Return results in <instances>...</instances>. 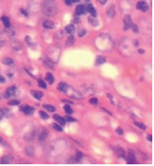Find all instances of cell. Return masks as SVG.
Wrapping results in <instances>:
<instances>
[{"mask_svg": "<svg viewBox=\"0 0 154 166\" xmlns=\"http://www.w3.org/2000/svg\"><path fill=\"white\" fill-rule=\"evenodd\" d=\"M43 13L47 16H53L57 13L55 0H43L42 4Z\"/></svg>", "mask_w": 154, "mask_h": 166, "instance_id": "obj_1", "label": "cell"}, {"mask_svg": "<svg viewBox=\"0 0 154 166\" xmlns=\"http://www.w3.org/2000/svg\"><path fill=\"white\" fill-rule=\"evenodd\" d=\"M87 12V7L85 5L80 4L76 7L75 9V14L77 15H80L82 14H85Z\"/></svg>", "mask_w": 154, "mask_h": 166, "instance_id": "obj_2", "label": "cell"}, {"mask_svg": "<svg viewBox=\"0 0 154 166\" xmlns=\"http://www.w3.org/2000/svg\"><path fill=\"white\" fill-rule=\"evenodd\" d=\"M125 158L126 159V162L128 164H136L137 163V160H136V158L135 157V156L132 152L128 153L127 156L125 157Z\"/></svg>", "mask_w": 154, "mask_h": 166, "instance_id": "obj_3", "label": "cell"}, {"mask_svg": "<svg viewBox=\"0 0 154 166\" xmlns=\"http://www.w3.org/2000/svg\"><path fill=\"white\" fill-rule=\"evenodd\" d=\"M17 91V87L15 86H12L11 87L8 88L7 89L6 93L4 94V96L5 98H9L11 96L14 95L15 94V93Z\"/></svg>", "mask_w": 154, "mask_h": 166, "instance_id": "obj_4", "label": "cell"}, {"mask_svg": "<svg viewBox=\"0 0 154 166\" xmlns=\"http://www.w3.org/2000/svg\"><path fill=\"white\" fill-rule=\"evenodd\" d=\"M20 111H22L26 115L32 114L34 112V108L27 105H23L20 107Z\"/></svg>", "mask_w": 154, "mask_h": 166, "instance_id": "obj_5", "label": "cell"}, {"mask_svg": "<svg viewBox=\"0 0 154 166\" xmlns=\"http://www.w3.org/2000/svg\"><path fill=\"white\" fill-rule=\"evenodd\" d=\"M123 22H124V24H125L124 29L125 30H128V29H130V28H131L132 24V21H131V19L130 15H125L124 19H123Z\"/></svg>", "mask_w": 154, "mask_h": 166, "instance_id": "obj_6", "label": "cell"}, {"mask_svg": "<svg viewBox=\"0 0 154 166\" xmlns=\"http://www.w3.org/2000/svg\"><path fill=\"white\" fill-rule=\"evenodd\" d=\"M148 4L144 1H141L138 2L136 4V8L142 12H146L148 9Z\"/></svg>", "mask_w": 154, "mask_h": 166, "instance_id": "obj_7", "label": "cell"}, {"mask_svg": "<svg viewBox=\"0 0 154 166\" xmlns=\"http://www.w3.org/2000/svg\"><path fill=\"white\" fill-rule=\"evenodd\" d=\"M87 11H88L90 14L91 15V16L92 17H97V12L96 10L95 9L94 7L93 6V5L90 4H89L88 6H87Z\"/></svg>", "mask_w": 154, "mask_h": 166, "instance_id": "obj_8", "label": "cell"}, {"mask_svg": "<svg viewBox=\"0 0 154 166\" xmlns=\"http://www.w3.org/2000/svg\"><path fill=\"white\" fill-rule=\"evenodd\" d=\"M30 93L33 96H34L36 99L38 100H40L41 99H42V98L44 95L43 93L41 92V91H35V90H31Z\"/></svg>", "mask_w": 154, "mask_h": 166, "instance_id": "obj_9", "label": "cell"}, {"mask_svg": "<svg viewBox=\"0 0 154 166\" xmlns=\"http://www.w3.org/2000/svg\"><path fill=\"white\" fill-rule=\"evenodd\" d=\"M107 14L109 18H113L115 14V10L114 6H110L107 9Z\"/></svg>", "mask_w": 154, "mask_h": 166, "instance_id": "obj_10", "label": "cell"}, {"mask_svg": "<svg viewBox=\"0 0 154 166\" xmlns=\"http://www.w3.org/2000/svg\"><path fill=\"white\" fill-rule=\"evenodd\" d=\"M69 86L65 82H60L58 86V89L62 92H66L67 90H68Z\"/></svg>", "mask_w": 154, "mask_h": 166, "instance_id": "obj_11", "label": "cell"}, {"mask_svg": "<svg viewBox=\"0 0 154 166\" xmlns=\"http://www.w3.org/2000/svg\"><path fill=\"white\" fill-rule=\"evenodd\" d=\"M53 118L54 119V120L55 121H57L58 123H59L60 125L62 126H64L65 124V122H66V121L65 120V119L63 118L62 117H61L58 114H55L54 116H53Z\"/></svg>", "mask_w": 154, "mask_h": 166, "instance_id": "obj_12", "label": "cell"}, {"mask_svg": "<svg viewBox=\"0 0 154 166\" xmlns=\"http://www.w3.org/2000/svg\"><path fill=\"white\" fill-rule=\"evenodd\" d=\"M43 26L45 28L49 29H53L55 28L54 23L50 21V20H46L43 23Z\"/></svg>", "mask_w": 154, "mask_h": 166, "instance_id": "obj_13", "label": "cell"}, {"mask_svg": "<svg viewBox=\"0 0 154 166\" xmlns=\"http://www.w3.org/2000/svg\"><path fill=\"white\" fill-rule=\"evenodd\" d=\"M45 79L47 80L49 84L51 85L53 84V83L54 82V78L53 74L50 73V72H48V73H47V74H46Z\"/></svg>", "mask_w": 154, "mask_h": 166, "instance_id": "obj_14", "label": "cell"}, {"mask_svg": "<svg viewBox=\"0 0 154 166\" xmlns=\"http://www.w3.org/2000/svg\"><path fill=\"white\" fill-rule=\"evenodd\" d=\"M66 32L67 33L69 34H72L75 32V27L73 25H67L65 29Z\"/></svg>", "mask_w": 154, "mask_h": 166, "instance_id": "obj_15", "label": "cell"}, {"mask_svg": "<svg viewBox=\"0 0 154 166\" xmlns=\"http://www.w3.org/2000/svg\"><path fill=\"white\" fill-rule=\"evenodd\" d=\"M1 21L6 28L10 27V26H11V23H10L9 19L8 17H7L6 16H3L1 17Z\"/></svg>", "mask_w": 154, "mask_h": 166, "instance_id": "obj_16", "label": "cell"}, {"mask_svg": "<svg viewBox=\"0 0 154 166\" xmlns=\"http://www.w3.org/2000/svg\"><path fill=\"white\" fill-rule=\"evenodd\" d=\"M105 62H106V59L104 58V57L98 56L96 61V65L99 66V65L105 63Z\"/></svg>", "mask_w": 154, "mask_h": 166, "instance_id": "obj_17", "label": "cell"}, {"mask_svg": "<svg viewBox=\"0 0 154 166\" xmlns=\"http://www.w3.org/2000/svg\"><path fill=\"white\" fill-rule=\"evenodd\" d=\"M12 158L9 156H5L1 159V164H8L10 163L11 161Z\"/></svg>", "mask_w": 154, "mask_h": 166, "instance_id": "obj_18", "label": "cell"}, {"mask_svg": "<svg viewBox=\"0 0 154 166\" xmlns=\"http://www.w3.org/2000/svg\"><path fill=\"white\" fill-rule=\"evenodd\" d=\"M117 154L118 156L120 158H125L126 157V153L124 149L121 148H119L117 150Z\"/></svg>", "mask_w": 154, "mask_h": 166, "instance_id": "obj_19", "label": "cell"}, {"mask_svg": "<svg viewBox=\"0 0 154 166\" xmlns=\"http://www.w3.org/2000/svg\"><path fill=\"white\" fill-rule=\"evenodd\" d=\"M25 151H26L27 154L29 156H34L35 150H34V148L32 146L27 147L26 148V150H25Z\"/></svg>", "mask_w": 154, "mask_h": 166, "instance_id": "obj_20", "label": "cell"}, {"mask_svg": "<svg viewBox=\"0 0 154 166\" xmlns=\"http://www.w3.org/2000/svg\"><path fill=\"white\" fill-rule=\"evenodd\" d=\"M48 132L46 131V130H43L42 133H41V134L40 135V137H39V138L41 141H43V140H45V139H46V138L48 137Z\"/></svg>", "mask_w": 154, "mask_h": 166, "instance_id": "obj_21", "label": "cell"}, {"mask_svg": "<svg viewBox=\"0 0 154 166\" xmlns=\"http://www.w3.org/2000/svg\"><path fill=\"white\" fill-rule=\"evenodd\" d=\"M3 63L5 65H8V66L11 65L13 64V60L11 58H6L3 60Z\"/></svg>", "mask_w": 154, "mask_h": 166, "instance_id": "obj_22", "label": "cell"}, {"mask_svg": "<svg viewBox=\"0 0 154 166\" xmlns=\"http://www.w3.org/2000/svg\"><path fill=\"white\" fill-rule=\"evenodd\" d=\"M38 84L40 87L42 88L43 89H46L47 88V85L45 83V82L42 79H38Z\"/></svg>", "mask_w": 154, "mask_h": 166, "instance_id": "obj_23", "label": "cell"}, {"mask_svg": "<svg viewBox=\"0 0 154 166\" xmlns=\"http://www.w3.org/2000/svg\"><path fill=\"white\" fill-rule=\"evenodd\" d=\"M64 109L65 112L67 114H72V112H73L72 109L71 108V107L69 105H65L64 107Z\"/></svg>", "mask_w": 154, "mask_h": 166, "instance_id": "obj_24", "label": "cell"}, {"mask_svg": "<svg viewBox=\"0 0 154 166\" xmlns=\"http://www.w3.org/2000/svg\"><path fill=\"white\" fill-rule=\"evenodd\" d=\"M43 107L46 109V110H47L48 111L51 112H54L55 111V108L54 106H51V105H43Z\"/></svg>", "mask_w": 154, "mask_h": 166, "instance_id": "obj_25", "label": "cell"}, {"mask_svg": "<svg viewBox=\"0 0 154 166\" xmlns=\"http://www.w3.org/2000/svg\"><path fill=\"white\" fill-rule=\"evenodd\" d=\"M135 125H136L137 127H138L139 128L143 130H146V128H147L146 126L143 123H141V122H135Z\"/></svg>", "mask_w": 154, "mask_h": 166, "instance_id": "obj_26", "label": "cell"}, {"mask_svg": "<svg viewBox=\"0 0 154 166\" xmlns=\"http://www.w3.org/2000/svg\"><path fill=\"white\" fill-rule=\"evenodd\" d=\"M40 115L41 117L44 119V120H46V119H49V116L47 114V113H46L44 111H40Z\"/></svg>", "mask_w": 154, "mask_h": 166, "instance_id": "obj_27", "label": "cell"}, {"mask_svg": "<svg viewBox=\"0 0 154 166\" xmlns=\"http://www.w3.org/2000/svg\"><path fill=\"white\" fill-rule=\"evenodd\" d=\"M74 42H75V38H74V36L73 35L70 36V37L67 39V43L68 45H71L74 44Z\"/></svg>", "mask_w": 154, "mask_h": 166, "instance_id": "obj_28", "label": "cell"}, {"mask_svg": "<svg viewBox=\"0 0 154 166\" xmlns=\"http://www.w3.org/2000/svg\"><path fill=\"white\" fill-rule=\"evenodd\" d=\"M89 22H90L91 25H94V26H97V25H98V20H95L94 19L92 18V17L89 18Z\"/></svg>", "mask_w": 154, "mask_h": 166, "instance_id": "obj_29", "label": "cell"}, {"mask_svg": "<svg viewBox=\"0 0 154 166\" xmlns=\"http://www.w3.org/2000/svg\"><path fill=\"white\" fill-rule=\"evenodd\" d=\"M53 127L58 132H62V128L59 125H58V123H53Z\"/></svg>", "mask_w": 154, "mask_h": 166, "instance_id": "obj_30", "label": "cell"}, {"mask_svg": "<svg viewBox=\"0 0 154 166\" xmlns=\"http://www.w3.org/2000/svg\"><path fill=\"white\" fill-rule=\"evenodd\" d=\"M8 103H9V105H11V106H17L19 105L20 101L17 100H11Z\"/></svg>", "mask_w": 154, "mask_h": 166, "instance_id": "obj_31", "label": "cell"}, {"mask_svg": "<svg viewBox=\"0 0 154 166\" xmlns=\"http://www.w3.org/2000/svg\"><path fill=\"white\" fill-rule=\"evenodd\" d=\"M97 103H98V99L96 98H91V99L89 100V103L91 104V105H97Z\"/></svg>", "mask_w": 154, "mask_h": 166, "instance_id": "obj_32", "label": "cell"}, {"mask_svg": "<svg viewBox=\"0 0 154 166\" xmlns=\"http://www.w3.org/2000/svg\"><path fill=\"white\" fill-rule=\"evenodd\" d=\"M65 120L69 122H75L76 121V119L73 118L72 117H70V116H66L65 117Z\"/></svg>", "mask_w": 154, "mask_h": 166, "instance_id": "obj_33", "label": "cell"}, {"mask_svg": "<svg viewBox=\"0 0 154 166\" xmlns=\"http://www.w3.org/2000/svg\"><path fill=\"white\" fill-rule=\"evenodd\" d=\"M83 156V154L80 151H77L76 154V158L78 160H80Z\"/></svg>", "mask_w": 154, "mask_h": 166, "instance_id": "obj_34", "label": "cell"}, {"mask_svg": "<svg viewBox=\"0 0 154 166\" xmlns=\"http://www.w3.org/2000/svg\"><path fill=\"white\" fill-rule=\"evenodd\" d=\"M116 132L119 135H121L123 134V129L121 128H120V127H119V128H117L116 129Z\"/></svg>", "mask_w": 154, "mask_h": 166, "instance_id": "obj_35", "label": "cell"}, {"mask_svg": "<svg viewBox=\"0 0 154 166\" xmlns=\"http://www.w3.org/2000/svg\"><path fill=\"white\" fill-rule=\"evenodd\" d=\"M86 34V31L85 30H81L80 31V32L78 33V35H79V37H83V36Z\"/></svg>", "mask_w": 154, "mask_h": 166, "instance_id": "obj_36", "label": "cell"}, {"mask_svg": "<svg viewBox=\"0 0 154 166\" xmlns=\"http://www.w3.org/2000/svg\"><path fill=\"white\" fill-rule=\"evenodd\" d=\"M20 12H21V13H22L24 15H25V16H26V17L28 16V13H27V11H25V9H20Z\"/></svg>", "mask_w": 154, "mask_h": 166, "instance_id": "obj_37", "label": "cell"}, {"mask_svg": "<svg viewBox=\"0 0 154 166\" xmlns=\"http://www.w3.org/2000/svg\"><path fill=\"white\" fill-rule=\"evenodd\" d=\"M131 28H132L133 31H134L135 33H137L138 32V29H137V27L136 25H132Z\"/></svg>", "mask_w": 154, "mask_h": 166, "instance_id": "obj_38", "label": "cell"}, {"mask_svg": "<svg viewBox=\"0 0 154 166\" xmlns=\"http://www.w3.org/2000/svg\"><path fill=\"white\" fill-rule=\"evenodd\" d=\"M4 114L3 111L1 110V108H0V121H1L3 119V117H4Z\"/></svg>", "mask_w": 154, "mask_h": 166, "instance_id": "obj_39", "label": "cell"}, {"mask_svg": "<svg viewBox=\"0 0 154 166\" xmlns=\"http://www.w3.org/2000/svg\"><path fill=\"white\" fill-rule=\"evenodd\" d=\"M5 82H6V79H5V78L3 77L2 75H0V83L3 84V83H4Z\"/></svg>", "mask_w": 154, "mask_h": 166, "instance_id": "obj_40", "label": "cell"}, {"mask_svg": "<svg viewBox=\"0 0 154 166\" xmlns=\"http://www.w3.org/2000/svg\"><path fill=\"white\" fill-rule=\"evenodd\" d=\"M137 51H138V53L141 54H143L145 53V51H144V50H143V49H139L137 50Z\"/></svg>", "mask_w": 154, "mask_h": 166, "instance_id": "obj_41", "label": "cell"}, {"mask_svg": "<svg viewBox=\"0 0 154 166\" xmlns=\"http://www.w3.org/2000/svg\"><path fill=\"white\" fill-rule=\"evenodd\" d=\"M101 4H105L107 1V0H97Z\"/></svg>", "mask_w": 154, "mask_h": 166, "instance_id": "obj_42", "label": "cell"}, {"mask_svg": "<svg viewBox=\"0 0 154 166\" xmlns=\"http://www.w3.org/2000/svg\"><path fill=\"white\" fill-rule=\"evenodd\" d=\"M65 1L66 3V4L68 5V6H71V4H72V3H71V0H65Z\"/></svg>", "mask_w": 154, "mask_h": 166, "instance_id": "obj_43", "label": "cell"}, {"mask_svg": "<svg viewBox=\"0 0 154 166\" xmlns=\"http://www.w3.org/2000/svg\"><path fill=\"white\" fill-rule=\"evenodd\" d=\"M147 139L149 142H152V138L151 135H148L147 137Z\"/></svg>", "mask_w": 154, "mask_h": 166, "instance_id": "obj_44", "label": "cell"}, {"mask_svg": "<svg viewBox=\"0 0 154 166\" xmlns=\"http://www.w3.org/2000/svg\"><path fill=\"white\" fill-rule=\"evenodd\" d=\"M71 3H78L80 1V0H71Z\"/></svg>", "mask_w": 154, "mask_h": 166, "instance_id": "obj_45", "label": "cell"}, {"mask_svg": "<svg viewBox=\"0 0 154 166\" xmlns=\"http://www.w3.org/2000/svg\"><path fill=\"white\" fill-rule=\"evenodd\" d=\"M62 102H65V103H70V104H73V102H71V101H67L65 100H62Z\"/></svg>", "mask_w": 154, "mask_h": 166, "instance_id": "obj_46", "label": "cell"}, {"mask_svg": "<svg viewBox=\"0 0 154 166\" xmlns=\"http://www.w3.org/2000/svg\"><path fill=\"white\" fill-rule=\"evenodd\" d=\"M3 142V139H2V138L0 137V143H1Z\"/></svg>", "mask_w": 154, "mask_h": 166, "instance_id": "obj_47", "label": "cell"}, {"mask_svg": "<svg viewBox=\"0 0 154 166\" xmlns=\"http://www.w3.org/2000/svg\"><path fill=\"white\" fill-rule=\"evenodd\" d=\"M84 1H90V0H84Z\"/></svg>", "mask_w": 154, "mask_h": 166, "instance_id": "obj_48", "label": "cell"}]
</instances>
